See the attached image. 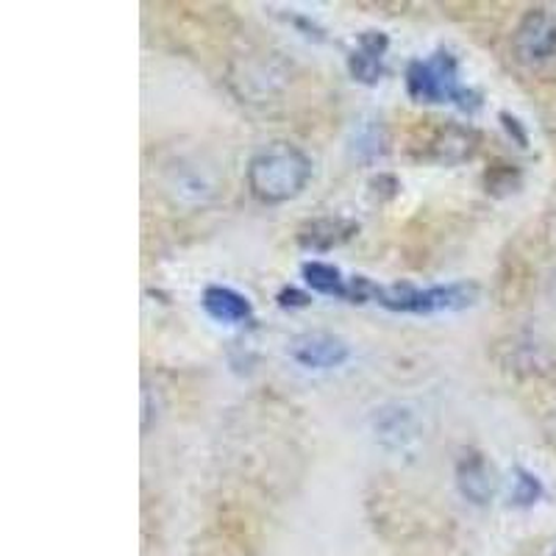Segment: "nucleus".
<instances>
[{
  "mask_svg": "<svg viewBox=\"0 0 556 556\" xmlns=\"http://www.w3.org/2000/svg\"><path fill=\"white\" fill-rule=\"evenodd\" d=\"M287 354L292 362L309 367V370H334V367L345 365L351 348L331 331H304V334L292 337Z\"/></svg>",
  "mask_w": 556,
  "mask_h": 556,
  "instance_id": "nucleus-6",
  "label": "nucleus"
},
{
  "mask_svg": "<svg viewBox=\"0 0 556 556\" xmlns=\"http://www.w3.org/2000/svg\"><path fill=\"white\" fill-rule=\"evenodd\" d=\"M456 486L473 504H490L495 495V486H498V476H495V468L486 462L484 454L470 451L456 465Z\"/></svg>",
  "mask_w": 556,
  "mask_h": 556,
  "instance_id": "nucleus-7",
  "label": "nucleus"
},
{
  "mask_svg": "<svg viewBox=\"0 0 556 556\" xmlns=\"http://www.w3.org/2000/svg\"><path fill=\"white\" fill-rule=\"evenodd\" d=\"M406 89L417 103H459L462 109L476 106L473 96L459 84V64L448 51L415 59L406 70Z\"/></svg>",
  "mask_w": 556,
  "mask_h": 556,
  "instance_id": "nucleus-3",
  "label": "nucleus"
},
{
  "mask_svg": "<svg viewBox=\"0 0 556 556\" xmlns=\"http://www.w3.org/2000/svg\"><path fill=\"white\" fill-rule=\"evenodd\" d=\"M312 298L306 295V292H301V290H295V287H285V290L278 292V306H306L309 304Z\"/></svg>",
  "mask_w": 556,
  "mask_h": 556,
  "instance_id": "nucleus-15",
  "label": "nucleus"
},
{
  "mask_svg": "<svg viewBox=\"0 0 556 556\" xmlns=\"http://www.w3.org/2000/svg\"><path fill=\"white\" fill-rule=\"evenodd\" d=\"M387 45H390V39H387L381 31L362 34L354 53H351V59H348V70H351L354 81L367 84V87H374V84L381 81V76H384Z\"/></svg>",
  "mask_w": 556,
  "mask_h": 556,
  "instance_id": "nucleus-9",
  "label": "nucleus"
},
{
  "mask_svg": "<svg viewBox=\"0 0 556 556\" xmlns=\"http://www.w3.org/2000/svg\"><path fill=\"white\" fill-rule=\"evenodd\" d=\"M387 128L384 123L376 121V117H365V121L356 123L351 128V139H348V151L356 162H365V165H374L376 159H381L387 153Z\"/></svg>",
  "mask_w": 556,
  "mask_h": 556,
  "instance_id": "nucleus-12",
  "label": "nucleus"
},
{
  "mask_svg": "<svg viewBox=\"0 0 556 556\" xmlns=\"http://www.w3.org/2000/svg\"><path fill=\"white\" fill-rule=\"evenodd\" d=\"M217 187L220 184H217L215 170H208V167L198 165V162L178 159L176 165H170L165 170V192L178 206H206L217 195Z\"/></svg>",
  "mask_w": 556,
  "mask_h": 556,
  "instance_id": "nucleus-5",
  "label": "nucleus"
},
{
  "mask_svg": "<svg viewBox=\"0 0 556 556\" xmlns=\"http://www.w3.org/2000/svg\"><path fill=\"white\" fill-rule=\"evenodd\" d=\"M201 304L206 315L223 326H242L253 317L251 301L231 287H206Z\"/></svg>",
  "mask_w": 556,
  "mask_h": 556,
  "instance_id": "nucleus-10",
  "label": "nucleus"
},
{
  "mask_svg": "<svg viewBox=\"0 0 556 556\" xmlns=\"http://www.w3.org/2000/svg\"><path fill=\"white\" fill-rule=\"evenodd\" d=\"M356 231H359V226L351 220H342V217H320V220L306 223L298 231V242L306 251H331V248L351 240Z\"/></svg>",
  "mask_w": 556,
  "mask_h": 556,
  "instance_id": "nucleus-11",
  "label": "nucleus"
},
{
  "mask_svg": "<svg viewBox=\"0 0 556 556\" xmlns=\"http://www.w3.org/2000/svg\"><path fill=\"white\" fill-rule=\"evenodd\" d=\"M543 495V486H540L538 476H531L529 470L520 468L518 470V479H515V493H513V501L520 506H531L534 501Z\"/></svg>",
  "mask_w": 556,
  "mask_h": 556,
  "instance_id": "nucleus-14",
  "label": "nucleus"
},
{
  "mask_svg": "<svg viewBox=\"0 0 556 556\" xmlns=\"http://www.w3.org/2000/svg\"><path fill=\"white\" fill-rule=\"evenodd\" d=\"M301 276H304L306 285L312 287L320 295L340 298V301H348L351 298V278H345L340 273V267L329 265V262H306L301 267Z\"/></svg>",
  "mask_w": 556,
  "mask_h": 556,
  "instance_id": "nucleus-13",
  "label": "nucleus"
},
{
  "mask_svg": "<svg viewBox=\"0 0 556 556\" xmlns=\"http://www.w3.org/2000/svg\"><path fill=\"white\" fill-rule=\"evenodd\" d=\"M479 148V134L476 128L462 126V123H448L434 134L429 146V159L437 165H462Z\"/></svg>",
  "mask_w": 556,
  "mask_h": 556,
  "instance_id": "nucleus-8",
  "label": "nucleus"
},
{
  "mask_svg": "<svg viewBox=\"0 0 556 556\" xmlns=\"http://www.w3.org/2000/svg\"><path fill=\"white\" fill-rule=\"evenodd\" d=\"M312 159L290 142H273L248 162V190L262 203H287L306 190Z\"/></svg>",
  "mask_w": 556,
  "mask_h": 556,
  "instance_id": "nucleus-1",
  "label": "nucleus"
},
{
  "mask_svg": "<svg viewBox=\"0 0 556 556\" xmlns=\"http://www.w3.org/2000/svg\"><path fill=\"white\" fill-rule=\"evenodd\" d=\"M513 53L523 64H543L556 56V17L545 9H529L513 34Z\"/></svg>",
  "mask_w": 556,
  "mask_h": 556,
  "instance_id": "nucleus-4",
  "label": "nucleus"
},
{
  "mask_svg": "<svg viewBox=\"0 0 556 556\" xmlns=\"http://www.w3.org/2000/svg\"><path fill=\"white\" fill-rule=\"evenodd\" d=\"M501 121H504L506 131H509V134H515V137H518V142H520V146H526V134H523V128L518 126V121H515L513 114L501 112Z\"/></svg>",
  "mask_w": 556,
  "mask_h": 556,
  "instance_id": "nucleus-16",
  "label": "nucleus"
},
{
  "mask_svg": "<svg viewBox=\"0 0 556 556\" xmlns=\"http://www.w3.org/2000/svg\"><path fill=\"white\" fill-rule=\"evenodd\" d=\"M554 556H556V554H554Z\"/></svg>",
  "mask_w": 556,
  "mask_h": 556,
  "instance_id": "nucleus-17",
  "label": "nucleus"
},
{
  "mask_svg": "<svg viewBox=\"0 0 556 556\" xmlns=\"http://www.w3.org/2000/svg\"><path fill=\"white\" fill-rule=\"evenodd\" d=\"M479 285L473 281H456V285L429 287L417 290L412 285H376L374 301L390 312H409V315H434V312H462L476 304Z\"/></svg>",
  "mask_w": 556,
  "mask_h": 556,
  "instance_id": "nucleus-2",
  "label": "nucleus"
}]
</instances>
